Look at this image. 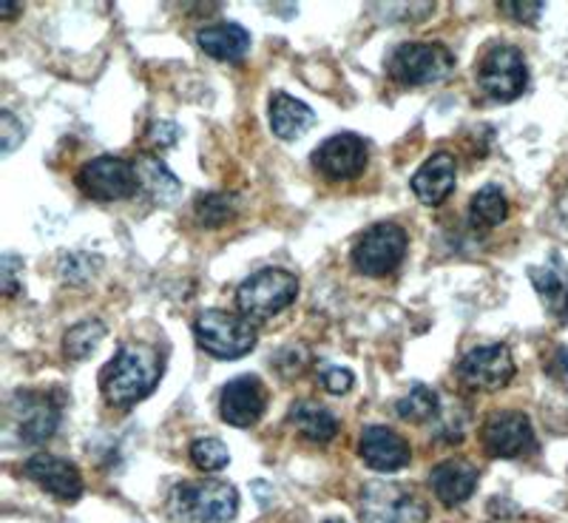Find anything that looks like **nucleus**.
Here are the masks:
<instances>
[{"instance_id": "obj_6", "label": "nucleus", "mask_w": 568, "mask_h": 523, "mask_svg": "<svg viewBox=\"0 0 568 523\" xmlns=\"http://www.w3.org/2000/svg\"><path fill=\"white\" fill-rule=\"evenodd\" d=\"M455 71L453 52L440 43H400L387 60V74L400 86H433Z\"/></svg>"}, {"instance_id": "obj_27", "label": "nucleus", "mask_w": 568, "mask_h": 523, "mask_svg": "<svg viewBox=\"0 0 568 523\" xmlns=\"http://www.w3.org/2000/svg\"><path fill=\"white\" fill-rule=\"evenodd\" d=\"M236 197L233 194H200L194 202V217L205 228H222L236 217Z\"/></svg>"}, {"instance_id": "obj_9", "label": "nucleus", "mask_w": 568, "mask_h": 523, "mask_svg": "<svg viewBox=\"0 0 568 523\" xmlns=\"http://www.w3.org/2000/svg\"><path fill=\"white\" fill-rule=\"evenodd\" d=\"M480 444L489 459H524L537 450V435L529 415L520 410H495L480 426Z\"/></svg>"}, {"instance_id": "obj_25", "label": "nucleus", "mask_w": 568, "mask_h": 523, "mask_svg": "<svg viewBox=\"0 0 568 523\" xmlns=\"http://www.w3.org/2000/svg\"><path fill=\"white\" fill-rule=\"evenodd\" d=\"M103 339L105 324L100 322V319H83V322H78L74 328L65 330L63 353L69 355V359H74V362H83V359H89V355L100 348Z\"/></svg>"}, {"instance_id": "obj_38", "label": "nucleus", "mask_w": 568, "mask_h": 523, "mask_svg": "<svg viewBox=\"0 0 568 523\" xmlns=\"http://www.w3.org/2000/svg\"><path fill=\"white\" fill-rule=\"evenodd\" d=\"M324 523H347V521H344V517H327Z\"/></svg>"}, {"instance_id": "obj_7", "label": "nucleus", "mask_w": 568, "mask_h": 523, "mask_svg": "<svg viewBox=\"0 0 568 523\" xmlns=\"http://www.w3.org/2000/svg\"><path fill=\"white\" fill-rule=\"evenodd\" d=\"M478 86L484 94H489L497 103H511L526 91L529 86V69H526V58L517 46H491L489 52L480 58Z\"/></svg>"}, {"instance_id": "obj_8", "label": "nucleus", "mask_w": 568, "mask_h": 523, "mask_svg": "<svg viewBox=\"0 0 568 523\" xmlns=\"http://www.w3.org/2000/svg\"><path fill=\"white\" fill-rule=\"evenodd\" d=\"M362 523H426L429 510L409 486L373 481L362 490Z\"/></svg>"}, {"instance_id": "obj_1", "label": "nucleus", "mask_w": 568, "mask_h": 523, "mask_svg": "<svg viewBox=\"0 0 568 523\" xmlns=\"http://www.w3.org/2000/svg\"><path fill=\"white\" fill-rule=\"evenodd\" d=\"M162 379L160 350L142 342H125L116 355L100 370L103 399L116 410H131L149 399Z\"/></svg>"}, {"instance_id": "obj_31", "label": "nucleus", "mask_w": 568, "mask_h": 523, "mask_svg": "<svg viewBox=\"0 0 568 523\" xmlns=\"http://www.w3.org/2000/svg\"><path fill=\"white\" fill-rule=\"evenodd\" d=\"M500 9H504L511 20H517V23H537L540 14L546 12V3H515V0H504Z\"/></svg>"}, {"instance_id": "obj_19", "label": "nucleus", "mask_w": 568, "mask_h": 523, "mask_svg": "<svg viewBox=\"0 0 568 523\" xmlns=\"http://www.w3.org/2000/svg\"><path fill=\"white\" fill-rule=\"evenodd\" d=\"M196 43L202 52L222 63H240L251 49V32L240 23H213L196 32Z\"/></svg>"}, {"instance_id": "obj_4", "label": "nucleus", "mask_w": 568, "mask_h": 523, "mask_svg": "<svg viewBox=\"0 0 568 523\" xmlns=\"http://www.w3.org/2000/svg\"><path fill=\"white\" fill-rule=\"evenodd\" d=\"M298 296V279L282 268H265L247 276L236 291V308L251 322H267L287 311Z\"/></svg>"}, {"instance_id": "obj_12", "label": "nucleus", "mask_w": 568, "mask_h": 523, "mask_svg": "<svg viewBox=\"0 0 568 523\" xmlns=\"http://www.w3.org/2000/svg\"><path fill=\"white\" fill-rule=\"evenodd\" d=\"M78 188L98 202L131 200L140 191L134 162L123 157H98L78 171Z\"/></svg>"}, {"instance_id": "obj_30", "label": "nucleus", "mask_w": 568, "mask_h": 523, "mask_svg": "<svg viewBox=\"0 0 568 523\" xmlns=\"http://www.w3.org/2000/svg\"><path fill=\"white\" fill-rule=\"evenodd\" d=\"M542 368H546L549 379H555L562 390H568V348L566 344H557L555 353L546 359V364H542Z\"/></svg>"}, {"instance_id": "obj_11", "label": "nucleus", "mask_w": 568, "mask_h": 523, "mask_svg": "<svg viewBox=\"0 0 568 523\" xmlns=\"http://www.w3.org/2000/svg\"><path fill=\"white\" fill-rule=\"evenodd\" d=\"M9 410H12V424L18 426L20 441L38 446L58 433L63 401H58L54 393H45V390H18Z\"/></svg>"}, {"instance_id": "obj_35", "label": "nucleus", "mask_w": 568, "mask_h": 523, "mask_svg": "<svg viewBox=\"0 0 568 523\" xmlns=\"http://www.w3.org/2000/svg\"><path fill=\"white\" fill-rule=\"evenodd\" d=\"M557 213H560V220L568 225V185L562 188L560 200H557Z\"/></svg>"}, {"instance_id": "obj_26", "label": "nucleus", "mask_w": 568, "mask_h": 523, "mask_svg": "<svg viewBox=\"0 0 568 523\" xmlns=\"http://www.w3.org/2000/svg\"><path fill=\"white\" fill-rule=\"evenodd\" d=\"M395 413L404 421H413V424H426V421L438 419V393H435L433 388H426V384H415L404 399H398Z\"/></svg>"}, {"instance_id": "obj_21", "label": "nucleus", "mask_w": 568, "mask_h": 523, "mask_svg": "<svg viewBox=\"0 0 568 523\" xmlns=\"http://www.w3.org/2000/svg\"><path fill=\"white\" fill-rule=\"evenodd\" d=\"M287 424L296 430L298 435H304L313 444H327V441L336 439L338 433V419L329 413L327 408L316 404V401H296L287 413Z\"/></svg>"}, {"instance_id": "obj_32", "label": "nucleus", "mask_w": 568, "mask_h": 523, "mask_svg": "<svg viewBox=\"0 0 568 523\" xmlns=\"http://www.w3.org/2000/svg\"><path fill=\"white\" fill-rule=\"evenodd\" d=\"M353 382H355V375L353 370L347 368H329L322 373V388L333 395L347 393V390L353 388Z\"/></svg>"}, {"instance_id": "obj_2", "label": "nucleus", "mask_w": 568, "mask_h": 523, "mask_svg": "<svg viewBox=\"0 0 568 523\" xmlns=\"http://www.w3.org/2000/svg\"><path fill=\"white\" fill-rule=\"evenodd\" d=\"M240 512V492L227 481H182L169 497V515L182 523H227Z\"/></svg>"}, {"instance_id": "obj_14", "label": "nucleus", "mask_w": 568, "mask_h": 523, "mask_svg": "<svg viewBox=\"0 0 568 523\" xmlns=\"http://www.w3.org/2000/svg\"><path fill=\"white\" fill-rule=\"evenodd\" d=\"M267 410V388L258 375H236L222 388L220 393V415L225 424L236 430L258 424V419Z\"/></svg>"}, {"instance_id": "obj_33", "label": "nucleus", "mask_w": 568, "mask_h": 523, "mask_svg": "<svg viewBox=\"0 0 568 523\" xmlns=\"http://www.w3.org/2000/svg\"><path fill=\"white\" fill-rule=\"evenodd\" d=\"M20 259L12 257V253H7V257L0 259V273H3V293H7L9 299L18 296L20 291V279H18V271H20Z\"/></svg>"}, {"instance_id": "obj_13", "label": "nucleus", "mask_w": 568, "mask_h": 523, "mask_svg": "<svg viewBox=\"0 0 568 523\" xmlns=\"http://www.w3.org/2000/svg\"><path fill=\"white\" fill-rule=\"evenodd\" d=\"M369 162L367 142L358 134H333L313 151V169L329 182H349L362 177Z\"/></svg>"}, {"instance_id": "obj_5", "label": "nucleus", "mask_w": 568, "mask_h": 523, "mask_svg": "<svg viewBox=\"0 0 568 523\" xmlns=\"http://www.w3.org/2000/svg\"><path fill=\"white\" fill-rule=\"evenodd\" d=\"M409 248L407 231L395 222H375L355 240L349 251L355 273L369 279H384L398 271Z\"/></svg>"}, {"instance_id": "obj_10", "label": "nucleus", "mask_w": 568, "mask_h": 523, "mask_svg": "<svg viewBox=\"0 0 568 523\" xmlns=\"http://www.w3.org/2000/svg\"><path fill=\"white\" fill-rule=\"evenodd\" d=\"M515 359L504 342L471 348L455 368L458 382L475 393H497L515 379Z\"/></svg>"}, {"instance_id": "obj_24", "label": "nucleus", "mask_w": 568, "mask_h": 523, "mask_svg": "<svg viewBox=\"0 0 568 523\" xmlns=\"http://www.w3.org/2000/svg\"><path fill=\"white\" fill-rule=\"evenodd\" d=\"M509 217V200L497 185H484L475 191L469 202V220L480 228H497L504 225Z\"/></svg>"}, {"instance_id": "obj_18", "label": "nucleus", "mask_w": 568, "mask_h": 523, "mask_svg": "<svg viewBox=\"0 0 568 523\" xmlns=\"http://www.w3.org/2000/svg\"><path fill=\"white\" fill-rule=\"evenodd\" d=\"M480 481V470L464 459L440 461L433 472H429V486H433L435 497L446 510L466 504Z\"/></svg>"}, {"instance_id": "obj_36", "label": "nucleus", "mask_w": 568, "mask_h": 523, "mask_svg": "<svg viewBox=\"0 0 568 523\" xmlns=\"http://www.w3.org/2000/svg\"><path fill=\"white\" fill-rule=\"evenodd\" d=\"M18 12H20L18 3H9V0H3V3H0V14H3V20H12Z\"/></svg>"}, {"instance_id": "obj_34", "label": "nucleus", "mask_w": 568, "mask_h": 523, "mask_svg": "<svg viewBox=\"0 0 568 523\" xmlns=\"http://www.w3.org/2000/svg\"><path fill=\"white\" fill-rule=\"evenodd\" d=\"M149 140H151V145H156V149H169V145H174V142L180 140V129H176L174 123H169V120H162V123H151Z\"/></svg>"}, {"instance_id": "obj_20", "label": "nucleus", "mask_w": 568, "mask_h": 523, "mask_svg": "<svg viewBox=\"0 0 568 523\" xmlns=\"http://www.w3.org/2000/svg\"><path fill=\"white\" fill-rule=\"evenodd\" d=\"M316 125V114H313L311 105H304L302 100L291 98V94H273L271 98V129L278 140L293 142L302 140L307 131Z\"/></svg>"}, {"instance_id": "obj_22", "label": "nucleus", "mask_w": 568, "mask_h": 523, "mask_svg": "<svg viewBox=\"0 0 568 523\" xmlns=\"http://www.w3.org/2000/svg\"><path fill=\"white\" fill-rule=\"evenodd\" d=\"M134 169L142 191H149V194L154 197L156 202H162V205H169V202H174L176 197L182 194V182L171 174V169L160 160V157L142 154L140 160L134 162Z\"/></svg>"}, {"instance_id": "obj_37", "label": "nucleus", "mask_w": 568, "mask_h": 523, "mask_svg": "<svg viewBox=\"0 0 568 523\" xmlns=\"http://www.w3.org/2000/svg\"><path fill=\"white\" fill-rule=\"evenodd\" d=\"M560 316H562V322H568V296H566V304H562Z\"/></svg>"}, {"instance_id": "obj_17", "label": "nucleus", "mask_w": 568, "mask_h": 523, "mask_svg": "<svg viewBox=\"0 0 568 523\" xmlns=\"http://www.w3.org/2000/svg\"><path fill=\"white\" fill-rule=\"evenodd\" d=\"M358 453H362L364 464L375 472H398L413 459L407 439H400L395 430L382 424H373L364 430L362 441H358Z\"/></svg>"}, {"instance_id": "obj_28", "label": "nucleus", "mask_w": 568, "mask_h": 523, "mask_svg": "<svg viewBox=\"0 0 568 523\" xmlns=\"http://www.w3.org/2000/svg\"><path fill=\"white\" fill-rule=\"evenodd\" d=\"M191 461L202 472H220L231 464V453L220 439L207 435V439L191 441Z\"/></svg>"}, {"instance_id": "obj_29", "label": "nucleus", "mask_w": 568, "mask_h": 523, "mask_svg": "<svg viewBox=\"0 0 568 523\" xmlns=\"http://www.w3.org/2000/svg\"><path fill=\"white\" fill-rule=\"evenodd\" d=\"M0 137H3V154H12L27 137V129H23V123H18V117L12 111L0 114Z\"/></svg>"}, {"instance_id": "obj_23", "label": "nucleus", "mask_w": 568, "mask_h": 523, "mask_svg": "<svg viewBox=\"0 0 568 523\" xmlns=\"http://www.w3.org/2000/svg\"><path fill=\"white\" fill-rule=\"evenodd\" d=\"M557 262H560V257L555 253V262H549V265L529 268V279L535 284L537 296L549 304V311L562 313V304H566L568 296V276Z\"/></svg>"}, {"instance_id": "obj_3", "label": "nucleus", "mask_w": 568, "mask_h": 523, "mask_svg": "<svg viewBox=\"0 0 568 523\" xmlns=\"http://www.w3.org/2000/svg\"><path fill=\"white\" fill-rule=\"evenodd\" d=\"M194 339L207 355L222 359V362H233V359L251 353L258 336L247 316L211 308L194 319Z\"/></svg>"}, {"instance_id": "obj_15", "label": "nucleus", "mask_w": 568, "mask_h": 523, "mask_svg": "<svg viewBox=\"0 0 568 523\" xmlns=\"http://www.w3.org/2000/svg\"><path fill=\"white\" fill-rule=\"evenodd\" d=\"M23 475L49 492L52 497L63 501V504H74L83 495V475L71 461L58 459V455L38 453L23 464Z\"/></svg>"}, {"instance_id": "obj_16", "label": "nucleus", "mask_w": 568, "mask_h": 523, "mask_svg": "<svg viewBox=\"0 0 568 523\" xmlns=\"http://www.w3.org/2000/svg\"><path fill=\"white\" fill-rule=\"evenodd\" d=\"M413 194L418 197L420 205L438 208L453 197L455 185H458V162L449 151H438L420 165L409 180Z\"/></svg>"}]
</instances>
